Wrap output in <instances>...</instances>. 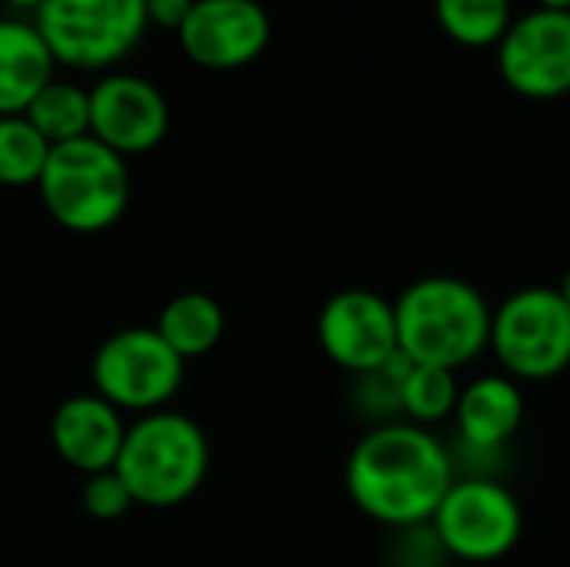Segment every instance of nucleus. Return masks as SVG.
<instances>
[{"label": "nucleus", "instance_id": "obj_1", "mask_svg": "<svg viewBox=\"0 0 570 567\" xmlns=\"http://www.w3.org/2000/svg\"><path fill=\"white\" fill-rule=\"evenodd\" d=\"M454 478L458 465L441 438L411 421L364 431L344 471L354 508L391 531L431 525Z\"/></svg>", "mask_w": 570, "mask_h": 567}, {"label": "nucleus", "instance_id": "obj_22", "mask_svg": "<svg viewBox=\"0 0 570 567\" xmlns=\"http://www.w3.org/2000/svg\"><path fill=\"white\" fill-rule=\"evenodd\" d=\"M194 0H147V23H160L167 30H180Z\"/></svg>", "mask_w": 570, "mask_h": 567}, {"label": "nucleus", "instance_id": "obj_4", "mask_svg": "<svg viewBox=\"0 0 570 567\" xmlns=\"http://www.w3.org/2000/svg\"><path fill=\"white\" fill-rule=\"evenodd\" d=\"M37 187L47 214L73 234L107 231L130 201L124 157L90 134L50 147Z\"/></svg>", "mask_w": 570, "mask_h": 567}, {"label": "nucleus", "instance_id": "obj_13", "mask_svg": "<svg viewBox=\"0 0 570 567\" xmlns=\"http://www.w3.org/2000/svg\"><path fill=\"white\" fill-rule=\"evenodd\" d=\"M124 434L127 428L120 421V411L107 404L100 394L67 398L50 421L53 451L63 458V465L77 468L80 475L110 471L117 465Z\"/></svg>", "mask_w": 570, "mask_h": 567}, {"label": "nucleus", "instance_id": "obj_6", "mask_svg": "<svg viewBox=\"0 0 570 567\" xmlns=\"http://www.w3.org/2000/svg\"><path fill=\"white\" fill-rule=\"evenodd\" d=\"M431 531L448 558L464 565H494L524 538V511L508 485L491 475L454 478Z\"/></svg>", "mask_w": 570, "mask_h": 567}, {"label": "nucleus", "instance_id": "obj_25", "mask_svg": "<svg viewBox=\"0 0 570 567\" xmlns=\"http://www.w3.org/2000/svg\"><path fill=\"white\" fill-rule=\"evenodd\" d=\"M7 3H10V7H33V10H37L43 0H7Z\"/></svg>", "mask_w": 570, "mask_h": 567}, {"label": "nucleus", "instance_id": "obj_21", "mask_svg": "<svg viewBox=\"0 0 570 567\" xmlns=\"http://www.w3.org/2000/svg\"><path fill=\"white\" fill-rule=\"evenodd\" d=\"M80 505L97 521H117L130 511L134 498H130L127 485L120 481V475L110 468V471L87 475V481L80 488Z\"/></svg>", "mask_w": 570, "mask_h": 567}, {"label": "nucleus", "instance_id": "obj_12", "mask_svg": "<svg viewBox=\"0 0 570 567\" xmlns=\"http://www.w3.org/2000/svg\"><path fill=\"white\" fill-rule=\"evenodd\" d=\"M170 127L164 94L134 74H110L90 90V137L127 154L154 150Z\"/></svg>", "mask_w": 570, "mask_h": 567}, {"label": "nucleus", "instance_id": "obj_18", "mask_svg": "<svg viewBox=\"0 0 570 567\" xmlns=\"http://www.w3.org/2000/svg\"><path fill=\"white\" fill-rule=\"evenodd\" d=\"M23 117L37 127V134L50 147L77 140V137H87L90 134V94L80 90L77 84L50 80L33 97V104L27 107Z\"/></svg>", "mask_w": 570, "mask_h": 567}, {"label": "nucleus", "instance_id": "obj_7", "mask_svg": "<svg viewBox=\"0 0 570 567\" xmlns=\"http://www.w3.org/2000/svg\"><path fill=\"white\" fill-rule=\"evenodd\" d=\"M33 27L57 63L97 70L137 47L147 30V0H43Z\"/></svg>", "mask_w": 570, "mask_h": 567}, {"label": "nucleus", "instance_id": "obj_17", "mask_svg": "<svg viewBox=\"0 0 570 567\" xmlns=\"http://www.w3.org/2000/svg\"><path fill=\"white\" fill-rule=\"evenodd\" d=\"M458 398H461V381L454 371L444 368L411 364L397 384V408L404 421L428 431L454 418Z\"/></svg>", "mask_w": 570, "mask_h": 567}, {"label": "nucleus", "instance_id": "obj_23", "mask_svg": "<svg viewBox=\"0 0 570 567\" xmlns=\"http://www.w3.org/2000/svg\"><path fill=\"white\" fill-rule=\"evenodd\" d=\"M558 294H561V301L568 304V311H570V267H568V271H564L561 284H558Z\"/></svg>", "mask_w": 570, "mask_h": 567}, {"label": "nucleus", "instance_id": "obj_20", "mask_svg": "<svg viewBox=\"0 0 570 567\" xmlns=\"http://www.w3.org/2000/svg\"><path fill=\"white\" fill-rule=\"evenodd\" d=\"M47 157H50V144L37 134V127L23 114L0 117V184L7 187L37 184Z\"/></svg>", "mask_w": 570, "mask_h": 567}, {"label": "nucleus", "instance_id": "obj_24", "mask_svg": "<svg viewBox=\"0 0 570 567\" xmlns=\"http://www.w3.org/2000/svg\"><path fill=\"white\" fill-rule=\"evenodd\" d=\"M538 7H544V10H570V0H538Z\"/></svg>", "mask_w": 570, "mask_h": 567}, {"label": "nucleus", "instance_id": "obj_11", "mask_svg": "<svg viewBox=\"0 0 570 567\" xmlns=\"http://www.w3.org/2000/svg\"><path fill=\"white\" fill-rule=\"evenodd\" d=\"M177 37L194 63L234 70L267 50L271 17L257 0H194Z\"/></svg>", "mask_w": 570, "mask_h": 567}, {"label": "nucleus", "instance_id": "obj_5", "mask_svg": "<svg viewBox=\"0 0 570 567\" xmlns=\"http://www.w3.org/2000/svg\"><path fill=\"white\" fill-rule=\"evenodd\" d=\"M501 374L544 384L570 368V311L558 287H521L491 317V348Z\"/></svg>", "mask_w": 570, "mask_h": 567}, {"label": "nucleus", "instance_id": "obj_2", "mask_svg": "<svg viewBox=\"0 0 570 567\" xmlns=\"http://www.w3.org/2000/svg\"><path fill=\"white\" fill-rule=\"evenodd\" d=\"M494 307L464 277L431 274L401 291L394 301L397 351L411 364L461 371L491 348Z\"/></svg>", "mask_w": 570, "mask_h": 567}, {"label": "nucleus", "instance_id": "obj_3", "mask_svg": "<svg viewBox=\"0 0 570 567\" xmlns=\"http://www.w3.org/2000/svg\"><path fill=\"white\" fill-rule=\"evenodd\" d=\"M207 465L210 448L197 421L177 411H150L127 428L114 471L134 505L170 508L204 485Z\"/></svg>", "mask_w": 570, "mask_h": 567}, {"label": "nucleus", "instance_id": "obj_10", "mask_svg": "<svg viewBox=\"0 0 570 567\" xmlns=\"http://www.w3.org/2000/svg\"><path fill=\"white\" fill-rule=\"evenodd\" d=\"M317 341H321V351L347 374L354 378L377 374L401 354L394 301L364 287L334 294L321 307Z\"/></svg>", "mask_w": 570, "mask_h": 567}, {"label": "nucleus", "instance_id": "obj_16", "mask_svg": "<svg viewBox=\"0 0 570 567\" xmlns=\"http://www.w3.org/2000/svg\"><path fill=\"white\" fill-rule=\"evenodd\" d=\"M154 331L187 364V361L204 358L207 351L217 348V341L224 334V311L210 294L187 291V294H177L164 304Z\"/></svg>", "mask_w": 570, "mask_h": 567}, {"label": "nucleus", "instance_id": "obj_15", "mask_svg": "<svg viewBox=\"0 0 570 567\" xmlns=\"http://www.w3.org/2000/svg\"><path fill=\"white\" fill-rule=\"evenodd\" d=\"M53 53L27 20H0V117H20L53 80Z\"/></svg>", "mask_w": 570, "mask_h": 567}, {"label": "nucleus", "instance_id": "obj_14", "mask_svg": "<svg viewBox=\"0 0 570 567\" xmlns=\"http://www.w3.org/2000/svg\"><path fill=\"white\" fill-rule=\"evenodd\" d=\"M451 421L468 451H501L524 424V388L508 374H481L461 384Z\"/></svg>", "mask_w": 570, "mask_h": 567}, {"label": "nucleus", "instance_id": "obj_8", "mask_svg": "<svg viewBox=\"0 0 570 567\" xmlns=\"http://www.w3.org/2000/svg\"><path fill=\"white\" fill-rule=\"evenodd\" d=\"M94 394H100L117 411H164V404L180 391L184 361L154 328H127L110 334L90 364Z\"/></svg>", "mask_w": 570, "mask_h": 567}, {"label": "nucleus", "instance_id": "obj_19", "mask_svg": "<svg viewBox=\"0 0 570 567\" xmlns=\"http://www.w3.org/2000/svg\"><path fill=\"white\" fill-rule=\"evenodd\" d=\"M434 17L454 43L484 50L501 43L514 10L511 0H434Z\"/></svg>", "mask_w": 570, "mask_h": 567}, {"label": "nucleus", "instance_id": "obj_9", "mask_svg": "<svg viewBox=\"0 0 570 567\" xmlns=\"http://www.w3.org/2000/svg\"><path fill=\"white\" fill-rule=\"evenodd\" d=\"M501 80L528 100H558L570 94V10L534 7L511 20L501 37Z\"/></svg>", "mask_w": 570, "mask_h": 567}]
</instances>
